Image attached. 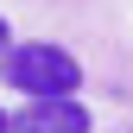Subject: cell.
<instances>
[{"label":"cell","instance_id":"obj_3","mask_svg":"<svg viewBox=\"0 0 133 133\" xmlns=\"http://www.w3.org/2000/svg\"><path fill=\"white\" fill-rule=\"evenodd\" d=\"M0 57H6V19H0Z\"/></svg>","mask_w":133,"mask_h":133},{"label":"cell","instance_id":"obj_1","mask_svg":"<svg viewBox=\"0 0 133 133\" xmlns=\"http://www.w3.org/2000/svg\"><path fill=\"white\" fill-rule=\"evenodd\" d=\"M6 82L32 102H63V95H76L82 82V63L70 51H57V44H6Z\"/></svg>","mask_w":133,"mask_h":133},{"label":"cell","instance_id":"obj_2","mask_svg":"<svg viewBox=\"0 0 133 133\" xmlns=\"http://www.w3.org/2000/svg\"><path fill=\"white\" fill-rule=\"evenodd\" d=\"M13 133H89V108L76 95H63V102H25Z\"/></svg>","mask_w":133,"mask_h":133},{"label":"cell","instance_id":"obj_4","mask_svg":"<svg viewBox=\"0 0 133 133\" xmlns=\"http://www.w3.org/2000/svg\"><path fill=\"white\" fill-rule=\"evenodd\" d=\"M0 133H13V121H6V114H0Z\"/></svg>","mask_w":133,"mask_h":133}]
</instances>
